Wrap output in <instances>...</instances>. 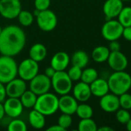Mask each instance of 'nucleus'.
Masks as SVG:
<instances>
[{
  "mask_svg": "<svg viewBox=\"0 0 131 131\" xmlns=\"http://www.w3.org/2000/svg\"><path fill=\"white\" fill-rule=\"evenodd\" d=\"M127 129L129 131H131V118H130V120L127 123Z\"/></svg>",
  "mask_w": 131,
  "mask_h": 131,
  "instance_id": "37998d69",
  "label": "nucleus"
},
{
  "mask_svg": "<svg viewBox=\"0 0 131 131\" xmlns=\"http://www.w3.org/2000/svg\"><path fill=\"white\" fill-rule=\"evenodd\" d=\"M118 21L124 26L128 27L131 26V7L127 6L122 8L120 14L117 16Z\"/></svg>",
  "mask_w": 131,
  "mask_h": 131,
  "instance_id": "bb28decb",
  "label": "nucleus"
},
{
  "mask_svg": "<svg viewBox=\"0 0 131 131\" xmlns=\"http://www.w3.org/2000/svg\"><path fill=\"white\" fill-rule=\"evenodd\" d=\"M33 108L45 116L53 115L59 110V97L49 92L39 95Z\"/></svg>",
  "mask_w": 131,
  "mask_h": 131,
  "instance_id": "7ed1b4c3",
  "label": "nucleus"
},
{
  "mask_svg": "<svg viewBox=\"0 0 131 131\" xmlns=\"http://www.w3.org/2000/svg\"><path fill=\"white\" fill-rule=\"evenodd\" d=\"M18 75V64L13 57L0 56V82L5 84Z\"/></svg>",
  "mask_w": 131,
  "mask_h": 131,
  "instance_id": "20e7f679",
  "label": "nucleus"
},
{
  "mask_svg": "<svg viewBox=\"0 0 131 131\" xmlns=\"http://www.w3.org/2000/svg\"><path fill=\"white\" fill-rule=\"evenodd\" d=\"M51 88V79L45 74H38L29 81V90L37 96L49 92Z\"/></svg>",
  "mask_w": 131,
  "mask_h": 131,
  "instance_id": "1a4fd4ad",
  "label": "nucleus"
},
{
  "mask_svg": "<svg viewBox=\"0 0 131 131\" xmlns=\"http://www.w3.org/2000/svg\"><path fill=\"white\" fill-rule=\"evenodd\" d=\"M5 115V110H4L3 102H0V121H2L4 118Z\"/></svg>",
  "mask_w": 131,
  "mask_h": 131,
  "instance_id": "a19ab883",
  "label": "nucleus"
},
{
  "mask_svg": "<svg viewBox=\"0 0 131 131\" xmlns=\"http://www.w3.org/2000/svg\"><path fill=\"white\" fill-rule=\"evenodd\" d=\"M51 86L54 91L59 95L69 94L73 88V81L65 71H56L51 78Z\"/></svg>",
  "mask_w": 131,
  "mask_h": 131,
  "instance_id": "39448f33",
  "label": "nucleus"
},
{
  "mask_svg": "<svg viewBox=\"0 0 131 131\" xmlns=\"http://www.w3.org/2000/svg\"><path fill=\"white\" fill-rule=\"evenodd\" d=\"M3 106L5 114L10 118H17L23 111V106L19 98L8 97L3 101Z\"/></svg>",
  "mask_w": 131,
  "mask_h": 131,
  "instance_id": "9b49d317",
  "label": "nucleus"
},
{
  "mask_svg": "<svg viewBox=\"0 0 131 131\" xmlns=\"http://www.w3.org/2000/svg\"><path fill=\"white\" fill-rule=\"evenodd\" d=\"M122 37H124L127 41H131V26L124 27Z\"/></svg>",
  "mask_w": 131,
  "mask_h": 131,
  "instance_id": "e433bc0d",
  "label": "nucleus"
},
{
  "mask_svg": "<svg viewBox=\"0 0 131 131\" xmlns=\"http://www.w3.org/2000/svg\"><path fill=\"white\" fill-rule=\"evenodd\" d=\"M18 21L22 26L28 27L33 23L34 15L32 12L26 10H21L19 14L17 16Z\"/></svg>",
  "mask_w": 131,
  "mask_h": 131,
  "instance_id": "cd10ccee",
  "label": "nucleus"
},
{
  "mask_svg": "<svg viewBox=\"0 0 131 131\" xmlns=\"http://www.w3.org/2000/svg\"><path fill=\"white\" fill-rule=\"evenodd\" d=\"M37 95L33 93L32 91L30 90H26L19 97L22 104L23 106V107L30 109V108H33L36 102V99H37Z\"/></svg>",
  "mask_w": 131,
  "mask_h": 131,
  "instance_id": "b1692460",
  "label": "nucleus"
},
{
  "mask_svg": "<svg viewBox=\"0 0 131 131\" xmlns=\"http://www.w3.org/2000/svg\"><path fill=\"white\" fill-rule=\"evenodd\" d=\"M6 96L8 97L19 98L21 95L27 90L25 81L22 78H14L7 84H5Z\"/></svg>",
  "mask_w": 131,
  "mask_h": 131,
  "instance_id": "ddd939ff",
  "label": "nucleus"
},
{
  "mask_svg": "<svg viewBox=\"0 0 131 131\" xmlns=\"http://www.w3.org/2000/svg\"><path fill=\"white\" fill-rule=\"evenodd\" d=\"M39 66L38 62L30 58L24 59L18 65V75L25 81H29L39 74Z\"/></svg>",
  "mask_w": 131,
  "mask_h": 131,
  "instance_id": "0eeeda50",
  "label": "nucleus"
},
{
  "mask_svg": "<svg viewBox=\"0 0 131 131\" xmlns=\"http://www.w3.org/2000/svg\"><path fill=\"white\" fill-rule=\"evenodd\" d=\"M25 41V34L19 26L8 25L0 34V54L14 57L22 51Z\"/></svg>",
  "mask_w": 131,
  "mask_h": 131,
  "instance_id": "f257e3e1",
  "label": "nucleus"
},
{
  "mask_svg": "<svg viewBox=\"0 0 131 131\" xmlns=\"http://www.w3.org/2000/svg\"><path fill=\"white\" fill-rule=\"evenodd\" d=\"M78 106V102L73 96L67 94L61 95L59 98V110L63 113L69 115L76 114Z\"/></svg>",
  "mask_w": 131,
  "mask_h": 131,
  "instance_id": "2eb2a0df",
  "label": "nucleus"
},
{
  "mask_svg": "<svg viewBox=\"0 0 131 131\" xmlns=\"http://www.w3.org/2000/svg\"><path fill=\"white\" fill-rule=\"evenodd\" d=\"M119 102H120V107L130 110L131 109V94L126 92L122 94L119 96Z\"/></svg>",
  "mask_w": 131,
  "mask_h": 131,
  "instance_id": "473e14b6",
  "label": "nucleus"
},
{
  "mask_svg": "<svg viewBox=\"0 0 131 131\" xmlns=\"http://www.w3.org/2000/svg\"><path fill=\"white\" fill-rule=\"evenodd\" d=\"M97 125L91 118L81 119L78 124L79 131H97Z\"/></svg>",
  "mask_w": 131,
  "mask_h": 131,
  "instance_id": "c85d7f7f",
  "label": "nucleus"
},
{
  "mask_svg": "<svg viewBox=\"0 0 131 131\" xmlns=\"http://www.w3.org/2000/svg\"><path fill=\"white\" fill-rule=\"evenodd\" d=\"M72 123H73L72 117L69 114L63 113L58 118V124L60 127H62L65 130H66L68 128L71 127Z\"/></svg>",
  "mask_w": 131,
  "mask_h": 131,
  "instance_id": "2f4dec72",
  "label": "nucleus"
},
{
  "mask_svg": "<svg viewBox=\"0 0 131 131\" xmlns=\"http://www.w3.org/2000/svg\"><path fill=\"white\" fill-rule=\"evenodd\" d=\"M22 10L20 0H0V15L7 19L17 18Z\"/></svg>",
  "mask_w": 131,
  "mask_h": 131,
  "instance_id": "9d476101",
  "label": "nucleus"
},
{
  "mask_svg": "<svg viewBox=\"0 0 131 131\" xmlns=\"http://www.w3.org/2000/svg\"><path fill=\"white\" fill-rule=\"evenodd\" d=\"M6 92H5V87L4 84L0 82V102H3L6 98Z\"/></svg>",
  "mask_w": 131,
  "mask_h": 131,
  "instance_id": "4c0bfd02",
  "label": "nucleus"
},
{
  "mask_svg": "<svg viewBox=\"0 0 131 131\" xmlns=\"http://www.w3.org/2000/svg\"><path fill=\"white\" fill-rule=\"evenodd\" d=\"M58 19L56 15L51 10L46 9L41 11L36 16V23L38 27L43 31H51L57 25Z\"/></svg>",
  "mask_w": 131,
  "mask_h": 131,
  "instance_id": "6e6552de",
  "label": "nucleus"
},
{
  "mask_svg": "<svg viewBox=\"0 0 131 131\" xmlns=\"http://www.w3.org/2000/svg\"><path fill=\"white\" fill-rule=\"evenodd\" d=\"M97 78H98V72L95 68H87L82 71V74L80 78L81 81L90 84Z\"/></svg>",
  "mask_w": 131,
  "mask_h": 131,
  "instance_id": "393cba45",
  "label": "nucleus"
},
{
  "mask_svg": "<svg viewBox=\"0 0 131 131\" xmlns=\"http://www.w3.org/2000/svg\"><path fill=\"white\" fill-rule=\"evenodd\" d=\"M70 62V57L65 51L56 52L51 58L50 66H52L56 71H65Z\"/></svg>",
  "mask_w": 131,
  "mask_h": 131,
  "instance_id": "a211bd4d",
  "label": "nucleus"
},
{
  "mask_svg": "<svg viewBox=\"0 0 131 131\" xmlns=\"http://www.w3.org/2000/svg\"><path fill=\"white\" fill-rule=\"evenodd\" d=\"M90 88L92 95L97 97H101L110 91L107 81L99 78L90 84Z\"/></svg>",
  "mask_w": 131,
  "mask_h": 131,
  "instance_id": "6ab92c4d",
  "label": "nucleus"
},
{
  "mask_svg": "<svg viewBox=\"0 0 131 131\" xmlns=\"http://www.w3.org/2000/svg\"><path fill=\"white\" fill-rule=\"evenodd\" d=\"M82 71H83L82 68L74 66V65H72V67L67 71V74H68L69 78L72 80V81H78L80 80Z\"/></svg>",
  "mask_w": 131,
  "mask_h": 131,
  "instance_id": "72a5a7b5",
  "label": "nucleus"
},
{
  "mask_svg": "<svg viewBox=\"0 0 131 131\" xmlns=\"http://www.w3.org/2000/svg\"><path fill=\"white\" fill-rule=\"evenodd\" d=\"M107 62L110 68L114 71H125L128 65V60L127 56L120 51H110Z\"/></svg>",
  "mask_w": 131,
  "mask_h": 131,
  "instance_id": "f8f14e48",
  "label": "nucleus"
},
{
  "mask_svg": "<svg viewBox=\"0 0 131 131\" xmlns=\"http://www.w3.org/2000/svg\"><path fill=\"white\" fill-rule=\"evenodd\" d=\"M28 119L29 124L34 129L41 130L46 125V116L34 108L29 112Z\"/></svg>",
  "mask_w": 131,
  "mask_h": 131,
  "instance_id": "aec40b11",
  "label": "nucleus"
},
{
  "mask_svg": "<svg viewBox=\"0 0 131 131\" xmlns=\"http://www.w3.org/2000/svg\"><path fill=\"white\" fill-rule=\"evenodd\" d=\"M110 51L108 47L100 45L96 47L92 51V58L97 63H103L107 61Z\"/></svg>",
  "mask_w": 131,
  "mask_h": 131,
  "instance_id": "5701e85b",
  "label": "nucleus"
},
{
  "mask_svg": "<svg viewBox=\"0 0 131 131\" xmlns=\"http://www.w3.org/2000/svg\"><path fill=\"white\" fill-rule=\"evenodd\" d=\"M124 26L113 18L107 20L101 28V34L103 37L108 41L118 40L122 37Z\"/></svg>",
  "mask_w": 131,
  "mask_h": 131,
  "instance_id": "423d86ee",
  "label": "nucleus"
},
{
  "mask_svg": "<svg viewBox=\"0 0 131 131\" xmlns=\"http://www.w3.org/2000/svg\"><path fill=\"white\" fill-rule=\"evenodd\" d=\"M39 12H40V11H39V10H38V9L35 8V10H34V12H33L32 15H33L34 16H36H36L39 14Z\"/></svg>",
  "mask_w": 131,
  "mask_h": 131,
  "instance_id": "c03bdc74",
  "label": "nucleus"
},
{
  "mask_svg": "<svg viewBox=\"0 0 131 131\" xmlns=\"http://www.w3.org/2000/svg\"><path fill=\"white\" fill-rule=\"evenodd\" d=\"M46 130L47 131H65V130H64L62 127H60L59 124H57V125H53V126L49 127V128H47V129H46Z\"/></svg>",
  "mask_w": 131,
  "mask_h": 131,
  "instance_id": "ea45409f",
  "label": "nucleus"
},
{
  "mask_svg": "<svg viewBox=\"0 0 131 131\" xmlns=\"http://www.w3.org/2000/svg\"><path fill=\"white\" fill-rule=\"evenodd\" d=\"M51 4V0H35L34 5L35 8L41 11L49 9Z\"/></svg>",
  "mask_w": 131,
  "mask_h": 131,
  "instance_id": "f704fd0d",
  "label": "nucleus"
},
{
  "mask_svg": "<svg viewBox=\"0 0 131 131\" xmlns=\"http://www.w3.org/2000/svg\"><path fill=\"white\" fill-rule=\"evenodd\" d=\"M72 89L73 97L76 98L77 101H80L81 103L86 102L92 96L90 84L84 83L83 81L76 84Z\"/></svg>",
  "mask_w": 131,
  "mask_h": 131,
  "instance_id": "f3484780",
  "label": "nucleus"
},
{
  "mask_svg": "<svg viewBox=\"0 0 131 131\" xmlns=\"http://www.w3.org/2000/svg\"><path fill=\"white\" fill-rule=\"evenodd\" d=\"M76 114L80 119L92 118L93 115V110L90 105L85 104L84 102L81 104H78Z\"/></svg>",
  "mask_w": 131,
  "mask_h": 131,
  "instance_id": "a878e982",
  "label": "nucleus"
},
{
  "mask_svg": "<svg viewBox=\"0 0 131 131\" xmlns=\"http://www.w3.org/2000/svg\"><path fill=\"white\" fill-rule=\"evenodd\" d=\"M47 54V49L44 45L41 43L34 44L29 49V58L36 62H40L43 61Z\"/></svg>",
  "mask_w": 131,
  "mask_h": 131,
  "instance_id": "412c9836",
  "label": "nucleus"
},
{
  "mask_svg": "<svg viewBox=\"0 0 131 131\" xmlns=\"http://www.w3.org/2000/svg\"><path fill=\"white\" fill-rule=\"evenodd\" d=\"M98 131H113V129L111 128L110 127H107V126H103L101 127L100 128H97Z\"/></svg>",
  "mask_w": 131,
  "mask_h": 131,
  "instance_id": "79ce46f5",
  "label": "nucleus"
},
{
  "mask_svg": "<svg viewBox=\"0 0 131 131\" xmlns=\"http://www.w3.org/2000/svg\"><path fill=\"white\" fill-rule=\"evenodd\" d=\"M100 108L107 113L116 112L120 108L119 96L111 93H107L100 97Z\"/></svg>",
  "mask_w": 131,
  "mask_h": 131,
  "instance_id": "4468645a",
  "label": "nucleus"
},
{
  "mask_svg": "<svg viewBox=\"0 0 131 131\" xmlns=\"http://www.w3.org/2000/svg\"><path fill=\"white\" fill-rule=\"evenodd\" d=\"M116 118L117 121L122 124H127V123L130 120L131 115L129 113L128 110L121 108V109H118L116 111Z\"/></svg>",
  "mask_w": 131,
  "mask_h": 131,
  "instance_id": "7c9ffc66",
  "label": "nucleus"
},
{
  "mask_svg": "<svg viewBox=\"0 0 131 131\" xmlns=\"http://www.w3.org/2000/svg\"><path fill=\"white\" fill-rule=\"evenodd\" d=\"M123 2H127V1H130V0H122Z\"/></svg>",
  "mask_w": 131,
  "mask_h": 131,
  "instance_id": "49530a36",
  "label": "nucleus"
},
{
  "mask_svg": "<svg viewBox=\"0 0 131 131\" xmlns=\"http://www.w3.org/2000/svg\"><path fill=\"white\" fill-rule=\"evenodd\" d=\"M2 28L1 25H0V34H1V32H2Z\"/></svg>",
  "mask_w": 131,
  "mask_h": 131,
  "instance_id": "a18cd8bd",
  "label": "nucleus"
},
{
  "mask_svg": "<svg viewBox=\"0 0 131 131\" xmlns=\"http://www.w3.org/2000/svg\"><path fill=\"white\" fill-rule=\"evenodd\" d=\"M111 93L120 96L131 88V76L125 71H114L107 80Z\"/></svg>",
  "mask_w": 131,
  "mask_h": 131,
  "instance_id": "f03ea898",
  "label": "nucleus"
},
{
  "mask_svg": "<svg viewBox=\"0 0 131 131\" xmlns=\"http://www.w3.org/2000/svg\"><path fill=\"white\" fill-rule=\"evenodd\" d=\"M123 8L124 3L122 0H107L103 6L106 21L117 17Z\"/></svg>",
  "mask_w": 131,
  "mask_h": 131,
  "instance_id": "dca6fc26",
  "label": "nucleus"
},
{
  "mask_svg": "<svg viewBox=\"0 0 131 131\" xmlns=\"http://www.w3.org/2000/svg\"><path fill=\"white\" fill-rule=\"evenodd\" d=\"M7 129L8 131H26L27 126L23 121L14 118L8 124Z\"/></svg>",
  "mask_w": 131,
  "mask_h": 131,
  "instance_id": "c756f323",
  "label": "nucleus"
},
{
  "mask_svg": "<svg viewBox=\"0 0 131 131\" xmlns=\"http://www.w3.org/2000/svg\"><path fill=\"white\" fill-rule=\"evenodd\" d=\"M56 71L52 66H49V67H48V68H46V70H45V74H46L48 78H49L51 79L52 77L55 74Z\"/></svg>",
  "mask_w": 131,
  "mask_h": 131,
  "instance_id": "58836bf2",
  "label": "nucleus"
},
{
  "mask_svg": "<svg viewBox=\"0 0 131 131\" xmlns=\"http://www.w3.org/2000/svg\"><path fill=\"white\" fill-rule=\"evenodd\" d=\"M89 56L87 53L84 51L80 50L73 54L70 58V61L72 65L79 67L82 69L85 68L89 63Z\"/></svg>",
  "mask_w": 131,
  "mask_h": 131,
  "instance_id": "4be33fe9",
  "label": "nucleus"
},
{
  "mask_svg": "<svg viewBox=\"0 0 131 131\" xmlns=\"http://www.w3.org/2000/svg\"><path fill=\"white\" fill-rule=\"evenodd\" d=\"M108 48L110 51H120L121 47H120V44L117 41V40H114L110 41Z\"/></svg>",
  "mask_w": 131,
  "mask_h": 131,
  "instance_id": "c9c22d12",
  "label": "nucleus"
}]
</instances>
